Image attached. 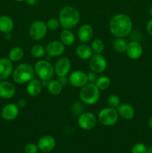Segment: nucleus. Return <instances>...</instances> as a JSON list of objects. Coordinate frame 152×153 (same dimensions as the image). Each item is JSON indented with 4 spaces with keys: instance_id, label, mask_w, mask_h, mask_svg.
Returning a JSON list of instances; mask_svg holds the SVG:
<instances>
[{
    "instance_id": "1",
    "label": "nucleus",
    "mask_w": 152,
    "mask_h": 153,
    "mask_svg": "<svg viewBox=\"0 0 152 153\" xmlns=\"http://www.w3.org/2000/svg\"><path fill=\"white\" fill-rule=\"evenodd\" d=\"M132 28V20L129 16L125 13L115 15L112 17L109 23L110 33L116 37L125 38L131 34Z\"/></svg>"
},
{
    "instance_id": "2",
    "label": "nucleus",
    "mask_w": 152,
    "mask_h": 153,
    "mask_svg": "<svg viewBox=\"0 0 152 153\" xmlns=\"http://www.w3.org/2000/svg\"><path fill=\"white\" fill-rule=\"evenodd\" d=\"M58 19L61 25L64 29H72L80 21V13L78 10L72 6H66L59 12Z\"/></svg>"
},
{
    "instance_id": "3",
    "label": "nucleus",
    "mask_w": 152,
    "mask_h": 153,
    "mask_svg": "<svg viewBox=\"0 0 152 153\" xmlns=\"http://www.w3.org/2000/svg\"><path fill=\"white\" fill-rule=\"evenodd\" d=\"M34 68L29 64H19L13 71V80L18 85L28 83L34 78Z\"/></svg>"
},
{
    "instance_id": "4",
    "label": "nucleus",
    "mask_w": 152,
    "mask_h": 153,
    "mask_svg": "<svg viewBox=\"0 0 152 153\" xmlns=\"http://www.w3.org/2000/svg\"><path fill=\"white\" fill-rule=\"evenodd\" d=\"M79 97L82 102L86 105H94L99 100L100 90L95 83L88 82L82 87L79 92Z\"/></svg>"
},
{
    "instance_id": "5",
    "label": "nucleus",
    "mask_w": 152,
    "mask_h": 153,
    "mask_svg": "<svg viewBox=\"0 0 152 153\" xmlns=\"http://www.w3.org/2000/svg\"><path fill=\"white\" fill-rule=\"evenodd\" d=\"M34 72L42 81H49L55 74L54 67L46 60H40L34 65Z\"/></svg>"
},
{
    "instance_id": "6",
    "label": "nucleus",
    "mask_w": 152,
    "mask_h": 153,
    "mask_svg": "<svg viewBox=\"0 0 152 153\" xmlns=\"http://www.w3.org/2000/svg\"><path fill=\"white\" fill-rule=\"evenodd\" d=\"M98 119L102 125L112 126L116 124L119 120V114L116 108L110 107L104 108L98 113Z\"/></svg>"
},
{
    "instance_id": "7",
    "label": "nucleus",
    "mask_w": 152,
    "mask_h": 153,
    "mask_svg": "<svg viewBox=\"0 0 152 153\" xmlns=\"http://www.w3.org/2000/svg\"><path fill=\"white\" fill-rule=\"evenodd\" d=\"M48 28L46 22L42 20L33 22L28 28V33L31 38L36 41L43 40L47 34Z\"/></svg>"
},
{
    "instance_id": "8",
    "label": "nucleus",
    "mask_w": 152,
    "mask_h": 153,
    "mask_svg": "<svg viewBox=\"0 0 152 153\" xmlns=\"http://www.w3.org/2000/svg\"><path fill=\"white\" fill-rule=\"evenodd\" d=\"M89 66L95 73H102L107 67V60L101 54H95L89 59Z\"/></svg>"
},
{
    "instance_id": "9",
    "label": "nucleus",
    "mask_w": 152,
    "mask_h": 153,
    "mask_svg": "<svg viewBox=\"0 0 152 153\" xmlns=\"http://www.w3.org/2000/svg\"><path fill=\"white\" fill-rule=\"evenodd\" d=\"M97 118L91 112H83L77 118V123L83 130H91L95 126Z\"/></svg>"
},
{
    "instance_id": "10",
    "label": "nucleus",
    "mask_w": 152,
    "mask_h": 153,
    "mask_svg": "<svg viewBox=\"0 0 152 153\" xmlns=\"http://www.w3.org/2000/svg\"><path fill=\"white\" fill-rule=\"evenodd\" d=\"M71 69V61L67 57H61L57 60L54 67L55 73L58 76H66Z\"/></svg>"
},
{
    "instance_id": "11",
    "label": "nucleus",
    "mask_w": 152,
    "mask_h": 153,
    "mask_svg": "<svg viewBox=\"0 0 152 153\" xmlns=\"http://www.w3.org/2000/svg\"><path fill=\"white\" fill-rule=\"evenodd\" d=\"M69 82L73 87L81 88L89 82L87 74L80 70H75V71L72 72L69 76Z\"/></svg>"
},
{
    "instance_id": "12",
    "label": "nucleus",
    "mask_w": 152,
    "mask_h": 153,
    "mask_svg": "<svg viewBox=\"0 0 152 153\" xmlns=\"http://www.w3.org/2000/svg\"><path fill=\"white\" fill-rule=\"evenodd\" d=\"M65 51V45L61 41L58 40H53L51 41L46 45V52L48 56L51 58L59 57L63 55Z\"/></svg>"
},
{
    "instance_id": "13",
    "label": "nucleus",
    "mask_w": 152,
    "mask_h": 153,
    "mask_svg": "<svg viewBox=\"0 0 152 153\" xmlns=\"http://www.w3.org/2000/svg\"><path fill=\"white\" fill-rule=\"evenodd\" d=\"M125 52L131 59L137 60L142 55V46L139 42L136 41V40L131 41L127 44Z\"/></svg>"
},
{
    "instance_id": "14",
    "label": "nucleus",
    "mask_w": 152,
    "mask_h": 153,
    "mask_svg": "<svg viewBox=\"0 0 152 153\" xmlns=\"http://www.w3.org/2000/svg\"><path fill=\"white\" fill-rule=\"evenodd\" d=\"M19 113V108L17 107V105L13 103H9L2 108L1 115L4 120L12 121L14 120L17 117Z\"/></svg>"
},
{
    "instance_id": "15",
    "label": "nucleus",
    "mask_w": 152,
    "mask_h": 153,
    "mask_svg": "<svg viewBox=\"0 0 152 153\" xmlns=\"http://www.w3.org/2000/svg\"><path fill=\"white\" fill-rule=\"evenodd\" d=\"M56 145L55 139L51 135H44L38 140L39 149L43 152H49L55 148Z\"/></svg>"
},
{
    "instance_id": "16",
    "label": "nucleus",
    "mask_w": 152,
    "mask_h": 153,
    "mask_svg": "<svg viewBox=\"0 0 152 153\" xmlns=\"http://www.w3.org/2000/svg\"><path fill=\"white\" fill-rule=\"evenodd\" d=\"M12 61L7 58H0V80H5L13 73Z\"/></svg>"
},
{
    "instance_id": "17",
    "label": "nucleus",
    "mask_w": 152,
    "mask_h": 153,
    "mask_svg": "<svg viewBox=\"0 0 152 153\" xmlns=\"http://www.w3.org/2000/svg\"><path fill=\"white\" fill-rule=\"evenodd\" d=\"M15 93L16 89L11 82L5 80L0 82V98L8 100L14 96Z\"/></svg>"
},
{
    "instance_id": "18",
    "label": "nucleus",
    "mask_w": 152,
    "mask_h": 153,
    "mask_svg": "<svg viewBox=\"0 0 152 153\" xmlns=\"http://www.w3.org/2000/svg\"><path fill=\"white\" fill-rule=\"evenodd\" d=\"M93 28L89 24L82 25L77 31V37L79 40L82 43H87L90 41L93 37Z\"/></svg>"
},
{
    "instance_id": "19",
    "label": "nucleus",
    "mask_w": 152,
    "mask_h": 153,
    "mask_svg": "<svg viewBox=\"0 0 152 153\" xmlns=\"http://www.w3.org/2000/svg\"><path fill=\"white\" fill-rule=\"evenodd\" d=\"M43 88L42 82L39 79L34 78L27 83L26 92L30 97H35L40 95V93L42 92Z\"/></svg>"
},
{
    "instance_id": "20",
    "label": "nucleus",
    "mask_w": 152,
    "mask_h": 153,
    "mask_svg": "<svg viewBox=\"0 0 152 153\" xmlns=\"http://www.w3.org/2000/svg\"><path fill=\"white\" fill-rule=\"evenodd\" d=\"M119 116L126 120H130L134 118L135 115V110L131 105L128 103H122L116 108Z\"/></svg>"
},
{
    "instance_id": "21",
    "label": "nucleus",
    "mask_w": 152,
    "mask_h": 153,
    "mask_svg": "<svg viewBox=\"0 0 152 153\" xmlns=\"http://www.w3.org/2000/svg\"><path fill=\"white\" fill-rule=\"evenodd\" d=\"M13 21L10 16L3 15L0 16V31L4 34H10L13 29Z\"/></svg>"
},
{
    "instance_id": "22",
    "label": "nucleus",
    "mask_w": 152,
    "mask_h": 153,
    "mask_svg": "<svg viewBox=\"0 0 152 153\" xmlns=\"http://www.w3.org/2000/svg\"><path fill=\"white\" fill-rule=\"evenodd\" d=\"M92 52L91 46L86 44H81L76 49V55L81 60H89L92 57Z\"/></svg>"
},
{
    "instance_id": "23",
    "label": "nucleus",
    "mask_w": 152,
    "mask_h": 153,
    "mask_svg": "<svg viewBox=\"0 0 152 153\" xmlns=\"http://www.w3.org/2000/svg\"><path fill=\"white\" fill-rule=\"evenodd\" d=\"M63 85L58 81V79H50L48 81L47 88L48 91L52 95L58 96L62 92Z\"/></svg>"
},
{
    "instance_id": "24",
    "label": "nucleus",
    "mask_w": 152,
    "mask_h": 153,
    "mask_svg": "<svg viewBox=\"0 0 152 153\" xmlns=\"http://www.w3.org/2000/svg\"><path fill=\"white\" fill-rule=\"evenodd\" d=\"M61 41L65 46H71L75 40V37L72 31L69 29H63L60 35Z\"/></svg>"
},
{
    "instance_id": "25",
    "label": "nucleus",
    "mask_w": 152,
    "mask_h": 153,
    "mask_svg": "<svg viewBox=\"0 0 152 153\" xmlns=\"http://www.w3.org/2000/svg\"><path fill=\"white\" fill-rule=\"evenodd\" d=\"M24 56V51L19 46L12 48L8 54V58L12 62H18L21 61Z\"/></svg>"
},
{
    "instance_id": "26",
    "label": "nucleus",
    "mask_w": 152,
    "mask_h": 153,
    "mask_svg": "<svg viewBox=\"0 0 152 153\" xmlns=\"http://www.w3.org/2000/svg\"><path fill=\"white\" fill-rule=\"evenodd\" d=\"M127 41L125 38L122 37H116L113 42V46L115 50L119 53H124L125 52L127 47Z\"/></svg>"
},
{
    "instance_id": "27",
    "label": "nucleus",
    "mask_w": 152,
    "mask_h": 153,
    "mask_svg": "<svg viewBox=\"0 0 152 153\" xmlns=\"http://www.w3.org/2000/svg\"><path fill=\"white\" fill-rule=\"evenodd\" d=\"M95 85L100 91H104L109 88V87L111 85V81L108 76H103L99 78H97L96 81L95 82Z\"/></svg>"
},
{
    "instance_id": "28",
    "label": "nucleus",
    "mask_w": 152,
    "mask_h": 153,
    "mask_svg": "<svg viewBox=\"0 0 152 153\" xmlns=\"http://www.w3.org/2000/svg\"><path fill=\"white\" fill-rule=\"evenodd\" d=\"M31 54L34 58H41L46 54V48L40 44H35L31 47Z\"/></svg>"
},
{
    "instance_id": "29",
    "label": "nucleus",
    "mask_w": 152,
    "mask_h": 153,
    "mask_svg": "<svg viewBox=\"0 0 152 153\" xmlns=\"http://www.w3.org/2000/svg\"><path fill=\"white\" fill-rule=\"evenodd\" d=\"M90 46L92 52L95 54H101L104 49V44L101 39H94Z\"/></svg>"
},
{
    "instance_id": "30",
    "label": "nucleus",
    "mask_w": 152,
    "mask_h": 153,
    "mask_svg": "<svg viewBox=\"0 0 152 153\" xmlns=\"http://www.w3.org/2000/svg\"><path fill=\"white\" fill-rule=\"evenodd\" d=\"M107 105L109 107L116 109L120 105V98L116 94H111L107 98Z\"/></svg>"
},
{
    "instance_id": "31",
    "label": "nucleus",
    "mask_w": 152,
    "mask_h": 153,
    "mask_svg": "<svg viewBox=\"0 0 152 153\" xmlns=\"http://www.w3.org/2000/svg\"><path fill=\"white\" fill-rule=\"evenodd\" d=\"M60 25H61V23H60L59 19H56V18H51L46 22L48 30H50V31L57 30L58 27L60 26Z\"/></svg>"
},
{
    "instance_id": "32",
    "label": "nucleus",
    "mask_w": 152,
    "mask_h": 153,
    "mask_svg": "<svg viewBox=\"0 0 152 153\" xmlns=\"http://www.w3.org/2000/svg\"><path fill=\"white\" fill-rule=\"evenodd\" d=\"M71 110L75 115L79 116V115H80L82 113H83V107L80 102H75L73 103L72 105Z\"/></svg>"
},
{
    "instance_id": "33",
    "label": "nucleus",
    "mask_w": 152,
    "mask_h": 153,
    "mask_svg": "<svg viewBox=\"0 0 152 153\" xmlns=\"http://www.w3.org/2000/svg\"><path fill=\"white\" fill-rule=\"evenodd\" d=\"M148 149L145 145L142 143H138L134 146L132 153H147Z\"/></svg>"
},
{
    "instance_id": "34",
    "label": "nucleus",
    "mask_w": 152,
    "mask_h": 153,
    "mask_svg": "<svg viewBox=\"0 0 152 153\" xmlns=\"http://www.w3.org/2000/svg\"><path fill=\"white\" fill-rule=\"evenodd\" d=\"M38 146L34 143H28L25 146V153H37L38 152Z\"/></svg>"
},
{
    "instance_id": "35",
    "label": "nucleus",
    "mask_w": 152,
    "mask_h": 153,
    "mask_svg": "<svg viewBox=\"0 0 152 153\" xmlns=\"http://www.w3.org/2000/svg\"><path fill=\"white\" fill-rule=\"evenodd\" d=\"M87 78H88V82H91V83H95V81H96L97 77L96 75L94 72H90L87 74Z\"/></svg>"
},
{
    "instance_id": "36",
    "label": "nucleus",
    "mask_w": 152,
    "mask_h": 153,
    "mask_svg": "<svg viewBox=\"0 0 152 153\" xmlns=\"http://www.w3.org/2000/svg\"><path fill=\"white\" fill-rule=\"evenodd\" d=\"M16 105H17V107L19 108V109L24 108L26 106L27 102L26 101H25V100H24V99H19V100H18L17 102H16Z\"/></svg>"
},
{
    "instance_id": "37",
    "label": "nucleus",
    "mask_w": 152,
    "mask_h": 153,
    "mask_svg": "<svg viewBox=\"0 0 152 153\" xmlns=\"http://www.w3.org/2000/svg\"><path fill=\"white\" fill-rule=\"evenodd\" d=\"M58 81L63 85V86H65L67 85L69 82V79H67L66 76H58Z\"/></svg>"
},
{
    "instance_id": "38",
    "label": "nucleus",
    "mask_w": 152,
    "mask_h": 153,
    "mask_svg": "<svg viewBox=\"0 0 152 153\" xmlns=\"http://www.w3.org/2000/svg\"><path fill=\"white\" fill-rule=\"evenodd\" d=\"M146 30H147V32L151 36H152V19H150V20L147 22V25H146Z\"/></svg>"
},
{
    "instance_id": "39",
    "label": "nucleus",
    "mask_w": 152,
    "mask_h": 153,
    "mask_svg": "<svg viewBox=\"0 0 152 153\" xmlns=\"http://www.w3.org/2000/svg\"><path fill=\"white\" fill-rule=\"evenodd\" d=\"M25 1L26 2L27 4L30 6H34L35 4H37L38 2V0H25Z\"/></svg>"
},
{
    "instance_id": "40",
    "label": "nucleus",
    "mask_w": 152,
    "mask_h": 153,
    "mask_svg": "<svg viewBox=\"0 0 152 153\" xmlns=\"http://www.w3.org/2000/svg\"><path fill=\"white\" fill-rule=\"evenodd\" d=\"M148 126H149V127H150V128L152 129V117L150 118V119H149Z\"/></svg>"
},
{
    "instance_id": "41",
    "label": "nucleus",
    "mask_w": 152,
    "mask_h": 153,
    "mask_svg": "<svg viewBox=\"0 0 152 153\" xmlns=\"http://www.w3.org/2000/svg\"><path fill=\"white\" fill-rule=\"evenodd\" d=\"M147 153H152V146H151V147L149 148L148 149V152Z\"/></svg>"
},
{
    "instance_id": "42",
    "label": "nucleus",
    "mask_w": 152,
    "mask_h": 153,
    "mask_svg": "<svg viewBox=\"0 0 152 153\" xmlns=\"http://www.w3.org/2000/svg\"><path fill=\"white\" fill-rule=\"evenodd\" d=\"M149 13H150L151 16L152 17V6L150 7V9H149Z\"/></svg>"
},
{
    "instance_id": "43",
    "label": "nucleus",
    "mask_w": 152,
    "mask_h": 153,
    "mask_svg": "<svg viewBox=\"0 0 152 153\" xmlns=\"http://www.w3.org/2000/svg\"><path fill=\"white\" fill-rule=\"evenodd\" d=\"M14 1H19V2H20V1H25V0H14Z\"/></svg>"
}]
</instances>
